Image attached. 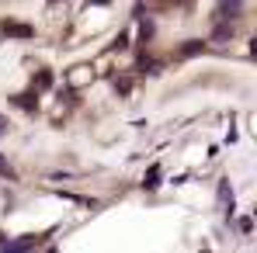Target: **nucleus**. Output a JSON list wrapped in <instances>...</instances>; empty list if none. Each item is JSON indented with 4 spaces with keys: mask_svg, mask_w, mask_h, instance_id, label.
Wrapping results in <instances>:
<instances>
[{
    "mask_svg": "<svg viewBox=\"0 0 257 253\" xmlns=\"http://www.w3.org/2000/svg\"><path fill=\"white\" fill-rule=\"evenodd\" d=\"M0 128H4V122H0Z\"/></svg>",
    "mask_w": 257,
    "mask_h": 253,
    "instance_id": "f257e3e1",
    "label": "nucleus"
}]
</instances>
